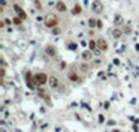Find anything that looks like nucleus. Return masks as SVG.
<instances>
[{"label": "nucleus", "mask_w": 139, "mask_h": 132, "mask_svg": "<svg viewBox=\"0 0 139 132\" xmlns=\"http://www.w3.org/2000/svg\"><path fill=\"white\" fill-rule=\"evenodd\" d=\"M57 24H59V20H57L54 14H49V15L45 17V25L47 28H54L57 27Z\"/></svg>", "instance_id": "1"}, {"label": "nucleus", "mask_w": 139, "mask_h": 132, "mask_svg": "<svg viewBox=\"0 0 139 132\" xmlns=\"http://www.w3.org/2000/svg\"><path fill=\"white\" fill-rule=\"evenodd\" d=\"M45 82H49V76L43 72H38L34 76V83L36 85H45Z\"/></svg>", "instance_id": "2"}, {"label": "nucleus", "mask_w": 139, "mask_h": 132, "mask_svg": "<svg viewBox=\"0 0 139 132\" xmlns=\"http://www.w3.org/2000/svg\"><path fill=\"white\" fill-rule=\"evenodd\" d=\"M92 11L96 14L103 11V3H102L100 0H93V1H92Z\"/></svg>", "instance_id": "3"}, {"label": "nucleus", "mask_w": 139, "mask_h": 132, "mask_svg": "<svg viewBox=\"0 0 139 132\" xmlns=\"http://www.w3.org/2000/svg\"><path fill=\"white\" fill-rule=\"evenodd\" d=\"M14 10L17 11V14H18V17H20V18H22V20H25V18H27V14H25V11L22 10L20 6H17V4H15V6H14Z\"/></svg>", "instance_id": "4"}, {"label": "nucleus", "mask_w": 139, "mask_h": 132, "mask_svg": "<svg viewBox=\"0 0 139 132\" xmlns=\"http://www.w3.org/2000/svg\"><path fill=\"white\" fill-rule=\"evenodd\" d=\"M97 46H99V49H100L102 52L107 50V42L104 40V39H99L97 40Z\"/></svg>", "instance_id": "5"}, {"label": "nucleus", "mask_w": 139, "mask_h": 132, "mask_svg": "<svg viewBox=\"0 0 139 132\" xmlns=\"http://www.w3.org/2000/svg\"><path fill=\"white\" fill-rule=\"evenodd\" d=\"M56 8H57L60 13H64V11H67V6L63 3V1H57V3H56Z\"/></svg>", "instance_id": "6"}, {"label": "nucleus", "mask_w": 139, "mask_h": 132, "mask_svg": "<svg viewBox=\"0 0 139 132\" xmlns=\"http://www.w3.org/2000/svg\"><path fill=\"white\" fill-rule=\"evenodd\" d=\"M111 35H113V38H114V39H120L122 36V31H121V29H118V28H115V29L111 31Z\"/></svg>", "instance_id": "7"}, {"label": "nucleus", "mask_w": 139, "mask_h": 132, "mask_svg": "<svg viewBox=\"0 0 139 132\" xmlns=\"http://www.w3.org/2000/svg\"><path fill=\"white\" fill-rule=\"evenodd\" d=\"M49 85H50V88H56L59 85V79H57L56 76H50V78H49Z\"/></svg>", "instance_id": "8"}, {"label": "nucleus", "mask_w": 139, "mask_h": 132, "mask_svg": "<svg viewBox=\"0 0 139 132\" xmlns=\"http://www.w3.org/2000/svg\"><path fill=\"white\" fill-rule=\"evenodd\" d=\"M122 22H124V20H122V15H120V14H115V17H114V24H115V25H121Z\"/></svg>", "instance_id": "9"}, {"label": "nucleus", "mask_w": 139, "mask_h": 132, "mask_svg": "<svg viewBox=\"0 0 139 132\" xmlns=\"http://www.w3.org/2000/svg\"><path fill=\"white\" fill-rule=\"evenodd\" d=\"M81 13H82V7H81L79 4H75V6H74V8H72V14L78 15V14H81Z\"/></svg>", "instance_id": "10"}, {"label": "nucleus", "mask_w": 139, "mask_h": 132, "mask_svg": "<svg viewBox=\"0 0 139 132\" xmlns=\"http://www.w3.org/2000/svg\"><path fill=\"white\" fill-rule=\"evenodd\" d=\"M46 53L53 57V56H56V49L53 47V46H47V47H46Z\"/></svg>", "instance_id": "11"}, {"label": "nucleus", "mask_w": 139, "mask_h": 132, "mask_svg": "<svg viewBox=\"0 0 139 132\" xmlns=\"http://www.w3.org/2000/svg\"><path fill=\"white\" fill-rule=\"evenodd\" d=\"M82 59L83 60H90L92 59V53H90L89 50H85V52L82 53Z\"/></svg>", "instance_id": "12"}, {"label": "nucleus", "mask_w": 139, "mask_h": 132, "mask_svg": "<svg viewBox=\"0 0 139 132\" xmlns=\"http://www.w3.org/2000/svg\"><path fill=\"white\" fill-rule=\"evenodd\" d=\"M89 27L93 28V27H97V21L93 20V18H89Z\"/></svg>", "instance_id": "13"}, {"label": "nucleus", "mask_w": 139, "mask_h": 132, "mask_svg": "<svg viewBox=\"0 0 139 132\" xmlns=\"http://www.w3.org/2000/svg\"><path fill=\"white\" fill-rule=\"evenodd\" d=\"M96 45H97V42H95V40H90V42H89V47L92 49V50L97 49V46H96Z\"/></svg>", "instance_id": "14"}, {"label": "nucleus", "mask_w": 139, "mask_h": 132, "mask_svg": "<svg viewBox=\"0 0 139 132\" xmlns=\"http://www.w3.org/2000/svg\"><path fill=\"white\" fill-rule=\"evenodd\" d=\"M70 79L74 81V82H75V81H78V76H76V74L75 72H70Z\"/></svg>", "instance_id": "15"}, {"label": "nucleus", "mask_w": 139, "mask_h": 132, "mask_svg": "<svg viewBox=\"0 0 139 132\" xmlns=\"http://www.w3.org/2000/svg\"><path fill=\"white\" fill-rule=\"evenodd\" d=\"M13 22H14V24H15V25H21V22H22V18H20V17H15V18H14V20H13Z\"/></svg>", "instance_id": "16"}, {"label": "nucleus", "mask_w": 139, "mask_h": 132, "mask_svg": "<svg viewBox=\"0 0 139 132\" xmlns=\"http://www.w3.org/2000/svg\"><path fill=\"white\" fill-rule=\"evenodd\" d=\"M88 68H89V67H88V64H82V66H81V69H82L83 72H86Z\"/></svg>", "instance_id": "17"}, {"label": "nucleus", "mask_w": 139, "mask_h": 132, "mask_svg": "<svg viewBox=\"0 0 139 132\" xmlns=\"http://www.w3.org/2000/svg\"><path fill=\"white\" fill-rule=\"evenodd\" d=\"M60 32H61V31H60V28H53V35H59L60 33Z\"/></svg>", "instance_id": "18"}, {"label": "nucleus", "mask_w": 139, "mask_h": 132, "mask_svg": "<svg viewBox=\"0 0 139 132\" xmlns=\"http://www.w3.org/2000/svg\"><path fill=\"white\" fill-rule=\"evenodd\" d=\"M68 47L71 49V50H75V49H76V45H75V43H71V45H70Z\"/></svg>", "instance_id": "19"}, {"label": "nucleus", "mask_w": 139, "mask_h": 132, "mask_svg": "<svg viewBox=\"0 0 139 132\" xmlns=\"http://www.w3.org/2000/svg\"><path fill=\"white\" fill-rule=\"evenodd\" d=\"M97 28H103V24H102V21H97Z\"/></svg>", "instance_id": "20"}, {"label": "nucleus", "mask_w": 139, "mask_h": 132, "mask_svg": "<svg viewBox=\"0 0 139 132\" xmlns=\"http://www.w3.org/2000/svg\"><path fill=\"white\" fill-rule=\"evenodd\" d=\"M4 22H6V24H7V25H10V24H11V21H10V20H8V18H6V20H4Z\"/></svg>", "instance_id": "21"}, {"label": "nucleus", "mask_w": 139, "mask_h": 132, "mask_svg": "<svg viewBox=\"0 0 139 132\" xmlns=\"http://www.w3.org/2000/svg\"><path fill=\"white\" fill-rule=\"evenodd\" d=\"M0 1H1V7L6 6V0H0Z\"/></svg>", "instance_id": "22"}, {"label": "nucleus", "mask_w": 139, "mask_h": 132, "mask_svg": "<svg viewBox=\"0 0 139 132\" xmlns=\"http://www.w3.org/2000/svg\"><path fill=\"white\" fill-rule=\"evenodd\" d=\"M99 121H100V122H103V121H104V118H103V115H100V117H99Z\"/></svg>", "instance_id": "23"}]
</instances>
